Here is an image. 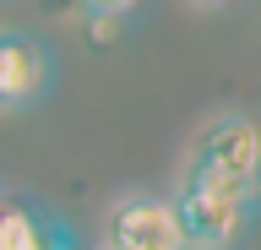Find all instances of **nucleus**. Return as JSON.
Segmentation results:
<instances>
[{"label": "nucleus", "mask_w": 261, "mask_h": 250, "mask_svg": "<svg viewBox=\"0 0 261 250\" xmlns=\"http://www.w3.org/2000/svg\"><path fill=\"white\" fill-rule=\"evenodd\" d=\"M98 250H103V245H98Z\"/></svg>", "instance_id": "nucleus-7"}, {"label": "nucleus", "mask_w": 261, "mask_h": 250, "mask_svg": "<svg viewBox=\"0 0 261 250\" xmlns=\"http://www.w3.org/2000/svg\"><path fill=\"white\" fill-rule=\"evenodd\" d=\"M191 6H201V11H218V6H234V0H191Z\"/></svg>", "instance_id": "nucleus-6"}, {"label": "nucleus", "mask_w": 261, "mask_h": 250, "mask_svg": "<svg viewBox=\"0 0 261 250\" xmlns=\"http://www.w3.org/2000/svg\"><path fill=\"white\" fill-rule=\"evenodd\" d=\"M174 207L191 250H234L261 217V185L234 180L207 163H185L174 185Z\"/></svg>", "instance_id": "nucleus-1"}, {"label": "nucleus", "mask_w": 261, "mask_h": 250, "mask_svg": "<svg viewBox=\"0 0 261 250\" xmlns=\"http://www.w3.org/2000/svg\"><path fill=\"white\" fill-rule=\"evenodd\" d=\"M103 250H191L174 196L125 190L103 212Z\"/></svg>", "instance_id": "nucleus-2"}, {"label": "nucleus", "mask_w": 261, "mask_h": 250, "mask_svg": "<svg viewBox=\"0 0 261 250\" xmlns=\"http://www.w3.org/2000/svg\"><path fill=\"white\" fill-rule=\"evenodd\" d=\"M55 49L28 27H0V115H28L55 93Z\"/></svg>", "instance_id": "nucleus-3"}, {"label": "nucleus", "mask_w": 261, "mask_h": 250, "mask_svg": "<svg viewBox=\"0 0 261 250\" xmlns=\"http://www.w3.org/2000/svg\"><path fill=\"white\" fill-rule=\"evenodd\" d=\"M76 6L87 11V17H120V22H125L130 11L142 6V0H76Z\"/></svg>", "instance_id": "nucleus-5"}, {"label": "nucleus", "mask_w": 261, "mask_h": 250, "mask_svg": "<svg viewBox=\"0 0 261 250\" xmlns=\"http://www.w3.org/2000/svg\"><path fill=\"white\" fill-rule=\"evenodd\" d=\"M185 163H207V169L234 174V180L261 185V115H245V109L212 115L207 125L191 136Z\"/></svg>", "instance_id": "nucleus-4"}]
</instances>
